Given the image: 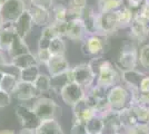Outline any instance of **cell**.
Masks as SVG:
<instances>
[{"label":"cell","mask_w":149,"mask_h":134,"mask_svg":"<svg viewBox=\"0 0 149 134\" xmlns=\"http://www.w3.org/2000/svg\"><path fill=\"white\" fill-rule=\"evenodd\" d=\"M110 48L107 36L102 35H88L82 40L81 51L84 55L90 57H101Z\"/></svg>","instance_id":"4"},{"label":"cell","mask_w":149,"mask_h":134,"mask_svg":"<svg viewBox=\"0 0 149 134\" xmlns=\"http://www.w3.org/2000/svg\"><path fill=\"white\" fill-rule=\"evenodd\" d=\"M39 121L58 120L62 115V109L58 103L47 96H39L30 105Z\"/></svg>","instance_id":"1"},{"label":"cell","mask_w":149,"mask_h":134,"mask_svg":"<svg viewBox=\"0 0 149 134\" xmlns=\"http://www.w3.org/2000/svg\"><path fill=\"white\" fill-rule=\"evenodd\" d=\"M51 56L52 55L50 53L49 48H38L37 53H36V57H37L38 63L45 65V66L48 64Z\"/></svg>","instance_id":"36"},{"label":"cell","mask_w":149,"mask_h":134,"mask_svg":"<svg viewBox=\"0 0 149 134\" xmlns=\"http://www.w3.org/2000/svg\"><path fill=\"white\" fill-rule=\"evenodd\" d=\"M33 85H35L36 89L40 93V95L48 93L51 91V77L50 75L40 73L39 76L36 78V81L33 82Z\"/></svg>","instance_id":"31"},{"label":"cell","mask_w":149,"mask_h":134,"mask_svg":"<svg viewBox=\"0 0 149 134\" xmlns=\"http://www.w3.org/2000/svg\"><path fill=\"white\" fill-rule=\"evenodd\" d=\"M138 64L149 70V44H143L138 48Z\"/></svg>","instance_id":"35"},{"label":"cell","mask_w":149,"mask_h":134,"mask_svg":"<svg viewBox=\"0 0 149 134\" xmlns=\"http://www.w3.org/2000/svg\"><path fill=\"white\" fill-rule=\"evenodd\" d=\"M139 92L141 93H149V76H146L143 78L140 86H139Z\"/></svg>","instance_id":"42"},{"label":"cell","mask_w":149,"mask_h":134,"mask_svg":"<svg viewBox=\"0 0 149 134\" xmlns=\"http://www.w3.org/2000/svg\"><path fill=\"white\" fill-rule=\"evenodd\" d=\"M33 26H35L33 19L31 17L30 13L27 9H26L25 13L17 19V21L13 24V27H15V30L17 32V35L24 39H26V37L30 34Z\"/></svg>","instance_id":"16"},{"label":"cell","mask_w":149,"mask_h":134,"mask_svg":"<svg viewBox=\"0 0 149 134\" xmlns=\"http://www.w3.org/2000/svg\"><path fill=\"white\" fill-rule=\"evenodd\" d=\"M11 100H13V95L11 94H9V93H7L5 91L0 89V109L9 106L10 103H11Z\"/></svg>","instance_id":"40"},{"label":"cell","mask_w":149,"mask_h":134,"mask_svg":"<svg viewBox=\"0 0 149 134\" xmlns=\"http://www.w3.org/2000/svg\"><path fill=\"white\" fill-rule=\"evenodd\" d=\"M107 101L109 107L115 112H121L126 109H129L132 103V94L130 89L126 87L124 84H117L108 89Z\"/></svg>","instance_id":"2"},{"label":"cell","mask_w":149,"mask_h":134,"mask_svg":"<svg viewBox=\"0 0 149 134\" xmlns=\"http://www.w3.org/2000/svg\"><path fill=\"white\" fill-rule=\"evenodd\" d=\"M138 65V48L135 43L129 41L121 47L117 58V68L120 72L136 69Z\"/></svg>","instance_id":"5"},{"label":"cell","mask_w":149,"mask_h":134,"mask_svg":"<svg viewBox=\"0 0 149 134\" xmlns=\"http://www.w3.org/2000/svg\"><path fill=\"white\" fill-rule=\"evenodd\" d=\"M52 20L54 21H68L69 10L67 4L63 2H56L51 9Z\"/></svg>","instance_id":"27"},{"label":"cell","mask_w":149,"mask_h":134,"mask_svg":"<svg viewBox=\"0 0 149 134\" xmlns=\"http://www.w3.org/2000/svg\"><path fill=\"white\" fill-rule=\"evenodd\" d=\"M0 134H16V132L13 130H1Z\"/></svg>","instance_id":"45"},{"label":"cell","mask_w":149,"mask_h":134,"mask_svg":"<svg viewBox=\"0 0 149 134\" xmlns=\"http://www.w3.org/2000/svg\"><path fill=\"white\" fill-rule=\"evenodd\" d=\"M27 1L25 0H3L0 16L6 25H13L19 17L26 11Z\"/></svg>","instance_id":"6"},{"label":"cell","mask_w":149,"mask_h":134,"mask_svg":"<svg viewBox=\"0 0 149 134\" xmlns=\"http://www.w3.org/2000/svg\"><path fill=\"white\" fill-rule=\"evenodd\" d=\"M125 6V0H98V13H113L118 11Z\"/></svg>","instance_id":"25"},{"label":"cell","mask_w":149,"mask_h":134,"mask_svg":"<svg viewBox=\"0 0 149 134\" xmlns=\"http://www.w3.org/2000/svg\"><path fill=\"white\" fill-rule=\"evenodd\" d=\"M2 2H3V0H0V11H1V8H2Z\"/></svg>","instance_id":"48"},{"label":"cell","mask_w":149,"mask_h":134,"mask_svg":"<svg viewBox=\"0 0 149 134\" xmlns=\"http://www.w3.org/2000/svg\"><path fill=\"white\" fill-rule=\"evenodd\" d=\"M85 128L88 134H102L105 130V122L101 115H96L93 119L85 124Z\"/></svg>","instance_id":"26"},{"label":"cell","mask_w":149,"mask_h":134,"mask_svg":"<svg viewBox=\"0 0 149 134\" xmlns=\"http://www.w3.org/2000/svg\"><path fill=\"white\" fill-rule=\"evenodd\" d=\"M5 26H6V22L3 21V19H2V17L0 16V32H1V30L5 28Z\"/></svg>","instance_id":"46"},{"label":"cell","mask_w":149,"mask_h":134,"mask_svg":"<svg viewBox=\"0 0 149 134\" xmlns=\"http://www.w3.org/2000/svg\"><path fill=\"white\" fill-rule=\"evenodd\" d=\"M86 95H87V91L77 83L67 84L59 94L62 102L70 107H74L76 104L82 101Z\"/></svg>","instance_id":"8"},{"label":"cell","mask_w":149,"mask_h":134,"mask_svg":"<svg viewBox=\"0 0 149 134\" xmlns=\"http://www.w3.org/2000/svg\"><path fill=\"white\" fill-rule=\"evenodd\" d=\"M7 63H9V62L7 60L6 54H5L3 51H0V70H1V68H2V67H3V66L7 64Z\"/></svg>","instance_id":"43"},{"label":"cell","mask_w":149,"mask_h":134,"mask_svg":"<svg viewBox=\"0 0 149 134\" xmlns=\"http://www.w3.org/2000/svg\"><path fill=\"white\" fill-rule=\"evenodd\" d=\"M25 1H29V0H25Z\"/></svg>","instance_id":"49"},{"label":"cell","mask_w":149,"mask_h":134,"mask_svg":"<svg viewBox=\"0 0 149 134\" xmlns=\"http://www.w3.org/2000/svg\"><path fill=\"white\" fill-rule=\"evenodd\" d=\"M143 0H125V6L130 8L132 11H138L143 5Z\"/></svg>","instance_id":"41"},{"label":"cell","mask_w":149,"mask_h":134,"mask_svg":"<svg viewBox=\"0 0 149 134\" xmlns=\"http://www.w3.org/2000/svg\"><path fill=\"white\" fill-rule=\"evenodd\" d=\"M16 115L20 121L21 128H26V130H36L38 125H39V119H38L36 114L33 113V111L31 109V106L27 105L25 103H19L16 106Z\"/></svg>","instance_id":"9"},{"label":"cell","mask_w":149,"mask_h":134,"mask_svg":"<svg viewBox=\"0 0 149 134\" xmlns=\"http://www.w3.org/2000/svg\"><path fill=\"white\" fill-rule=\"evenodd\" d=\"M72 111H74V120H77L84 124H86L91 119H93L96 115H98L96 109L89 105L86 97L78 104H76L72 107Z\"/></svg>","instance_id":"13"},{"label":"cell","mask_w":149,"mask_h":134,"mask_svg":"<svg viewBox=\"0 0 149 134\" xmlns=\"http://www.w3.org/2000/svg\"><path fill=\"white\" fill-rule=\"evenodd\" d=\"M117 13H118L119 29L129 27L135 18V11H132L130 8H128L127 6H124L123 8H120Z\"/></svg>","instance_id":"28"},{"label":"cell","mask_w":149,"mask_h":134,"mask_svg":"<svg viewBox=\"0 0 149 134\" xmlns=\"http://www.w3.org/2000/svg\"><path fill=\"white\" fill-rule=\"evenodd\" d=\"M88 0H68L67 6L70 18H81L82 13L88 8Z\"/></svg>","instance_id":"23"},{"label":"cell","mask_w":149,"mask_h":134,"mask_svg":"<svg viewBox=\"0 0 149 134\" xmlns=\"http://www.w3.org/2000/svg\"><path fill=\"white\" fill-rule=\"evenodd\" d=\"M16 37H17V32L15 30L13 25L5 26V28L0 32V51L8 53Z\"/></svg>","instance_id":"21"},{"label":"cell","mask_w":149,"mask_h":134,"mask_svg":"<svg viewBox=\"0 0 149 134\" xmlns=\"http://www.w3.org/2000/svg\"><path fill=\"white\" fill-rule=\"evenodd\" d=\"M46 67L48 69L50 77L65 74L70 68L68 60H67L65 55H54V56H51L48 64L46 65Z\"/></svg>","instance_id":"15"},{"label":"cell","mask_w":149,"mask_h":134,"mask_svg":"<svg viewBox=\"0 0 149 134\" xmlns=\"http://www.w3.org/2000/svg\"><path fill=\"white\" fill-rule=\"evenodd\" d=\"M29 2L35 5V6L41 7L44 9H47V10L51 11L54 5L56 4V0H29Z\"/></svg>","instance_id":"39"},{"label":"cell","mask_w":149,"mask_h":134,"mask_svg":"<svg viewBox=\"0 0 149 134\" xmlns=\"http://www.w3.org/2000/svg\"><path fill=\"white\" fill-rule=\"evenodd\" d=\"M29 51H30V49H29L28 45L26 43V39L21 38L17 35V37L13 41V44H11L7 54L10 58H13L20 56V55H24L26 53H29Z\"/></svg>","instance_id":"24"},{"label":"cell","mask_w":149,"mask_h":134,"mask_svg":"<svg viewBox=\"0 0 149 134\" xmlns=\"http://www.w3.org/2000/svg\"><path fill=\"white\" fill-rule=\"evenodd\" d=\"M13 96H15L19 102H33L36 98H38L40 95V93L38 92L35 85L32 83H27V82H22L19 81L16 88L13 91Z\"/></svg>","instance_id":"11"},{"label":"cell","mask_w":149,"mask_h":134,"mask_svg":"<svg viewBox=\"0 0 149 134\" xmlns=\"http://www.w3.org/2000/svg\"><path fill=\"white\" fill-rule=\"evenodd\" d=\"M18 82H19L18 76L13 75V74H9V73H3V77H2V79L0 82V89L1 91H5V92L13 95V91L16 88Z\"/></svg>","instance_id":"29"},{"label":"cell","mask_w":149,"mask_h":134,"mask_svg":"<svg viewBox=\"0 0 149 134\" xmlns=\"http://www.w3.org/2000/svg\"><path fill=\"white\" fill-rule=\"evenodd\" d=\"M35 134H65L62 126L58 120H47L40 121L36 130Z\"/></svg>","instance_id":"20"},{"label":"cell","mask_w":149,"mask_h":134,"mask_svg":"<svg viewBox=\"0 0 149 134\" xmlns=\"http://www.w3.org/2000/svg\"><path fill=\"white\" fill-rule=\"evenodd\" d=\"M2 77H3V73L0 70V82H1V79H2Z\"/></svg>","instance_id":"47"},{"label":"cell","mask_w":149,"mask_h":134,"mask_svg":"<svg viewBox=\"0 0 149 134\" xmlns=\"http://www.w3.org/2000/svg\"><path fill=\"white\" fill-rule=\"evenodd\" d=\"M40 68H39V65H35V66H31L28 68L20 70V75H19V81H22V82H27V83H32L36 81V78L39 76L40 74Z\"/></svg>","instance_id":"32"},{"label":"cell","mask_w":149,"mask_h":134,"mask_svg":"<svg viewBox=\"0 0 149 134\" xmlns=\"http://www.w3.org/2000/svg\"><path fill=\"white\" fill-rule=\"evenodd\" d=\"M119 29L118 13H98V35L109 36Z\"/></svg>","instance_id":"10"},{"label":"cell","mask_w":149,"mask_h":134,"mask_svg":"<svg viewBox=\"0 0 149 134\" xmlns=\"http://www.w3.org/2000/svg\"><path fill=\"white\" fill-rule=\"evenodd\" d=\"M18 134H35V131H33V130H26V128H22Z\"/></svg>","instance_id":"44"},{"label":"cell","mask_w":149,"mask_h":134,"mask_svg":"<svg viewBox=\"0 0 149 134\" xmlns=\"http://www.w3.org/2000/svg\"><path fill=\"white\" fill-rule=\"evenodd\" d=\"M129 37L130 41L135 44H140L143 43L146 39L149 37V28L146 25H143V22L138 21L134 18L131 25L129 26Z\"/></svg>","instance_id":"18"},{"label":"cell","mask_w":149,"mask_h":134,"mask_svg":"<svg viewBox=\"0 0 149 134\" xmlns=\"http://www.w3.org/2000/svg\"><path fill=\"white\" fill-rule=\"evenodd\" d=\"M10 62H11L19 70L25 69V68H28V67H31V66H35V65H39L36 55L32 54L31 51L26 53V54L20 55V56H17V57L11 58Z\"/></svg>","instance_id":"22"},{"label":"cell","mask_w":149,"mask_h":134,"mask_svg":"<svg viewBox=\"0 0 149 134\" xmlns=\"http://www.w3.org/2000/svg\"><path fill=\"white\" fill-rule=\"evenodd\" d=\"M145 76H146L145 73L137 69L125 70V72H121V74H120L121 83L124 84L126 87L132 89V91H139L140 83Z\"/></svg>","instance_id":"17"},{"label":"cell","mask_w":149,"mask_h":134,"mask_svg":"<svg viewBox=\"0 0 149 134\" xmlns=\"http://www.w3.org/2000/svg\"><path fill=\"white\" fill-rule=\"evenodd\" d=\"M50 25L52 26V28L55 29V32H56L58 37H62V38L66 37L68 21H54V20H52V22H51Z\"/></svg>","instance_id":"37"},{"label":"cell","mask_w":149,"mask_h":134,"mask_svg":"<svg viewBox=\"0 0 149 134\" xmlns=\"http://www.w3.org/2000/svg\"><path fill=\"white\" fill-rule=\"evenodd\" d=\"M29 2V1H28ZM27 10L30 13L31 17L33 19V22L36 26H40V27H46V26H49L52 20H51V11L44 9L41 7L35 6L32 4H27Z\"/></svg>","instance_id":"14"},{"label":"cell","mask_w":149,"mask_h":134,"mask_svg":"<svg viewBox=\"0 0 149 134\" xmlns=\"http://www.w3.org/2000/svg\"><path fill=\"white\" fill-rule=\"evenodd\" d=\"M125 134H149V125L137 124L135 126L127 128Z\"/></svg>","instance_id":"38"},{"label":"cell","mask_w":149,"mask_h":134,"mask_svg":"<svg viewBox=\"0 0 149 134\" xmlns=\"http://www.w3.org/2000/svg\"><path fill=\"white\" fill-rule=\"evenodd\" d=\"M69 84V79L67 76V72L65 74L58 75V76L51 77V91L56 94H60V92L62 91V88Z\"/></svg>","instance_id":"33"},{"label":"cell","mask_w":149,"mask_h":134,"mask_svg":"<svg viewBox=\"0 0 149 134\" xmlns=\"http://www.w3.org/2000/svg\"><path fill=\"white\" fill-rule=\"evenodd\" d=\"M134 114L136 116L138 124H146L149 125V107L140 105L138 103H134L130 106Z\"/></svg>","instance_id":"30"},{"label":"cell","mask_w":149,"mask_h":134,"mask_svg":"<svg viewBox=\"0 0 149 134\" xmlns=\"http://www.w3.org/2000/svg\"><path fill=\"white\" fill-rule=\"evenodd\" d=\"M87 36V30L81 18H70L68 20L66 38L72 41H78V40L82 41Z\"/></svg>","instance_id":"12"},{"label":"cell","mask_w":149,"mask_h":134,"mask_svg":"<svg viewBox=\"0 0 149 134\" xmlns=\"http://www.w3.org/2000/svg\"><path fill=\"white\" fill-rule=\"evenodd\" d=\"M49 51L51 55H65L66 53V43L62 37H56L50 41Z\"/></svg>","instance_id":"34"},{"label":"cell","mask_w":149,"mask_h":134,"mask_svg":"<svg viewBox=\"0 0 149 134\" xmlns=\"http://www.w3.org/2000/svg\"><path fill=\"white\" fill-rule=\"evenodd\" d=\"M120 74L121 72L117 68V66L104 58L96 74V85L109 89L121 81Z\"/></svg>","instance_id":"3"},{"label":"cell","mask_w":149,"mask_h":134,"mask_svg":"<svg viewBox=\"0 0 149 134\" xmlns=\"http://www.w3.org/2000/svg\"><path fill=\"white\" fill-rule=\"evenodd\" d=\"M81 19L84 21L88 35H98V11L88 7L82 13Z\"/></svg>","instance_id":"19"},{"label":"cell","mask_w":149,"mask_h":134,"mask_svg":"<svg viewBox=\"0 0 149 134\" xmlns=\"http://www.w3.org/2000/svg\"><path fill=\"white\" fill-rule=\"evenodd\" d=\"M71 72L74 83L82 86L86 91L91 88L96 83V76L89 63H81L76 65L74 67H71Z\"/></svg>","instance_id":"7"}]
</instances>
